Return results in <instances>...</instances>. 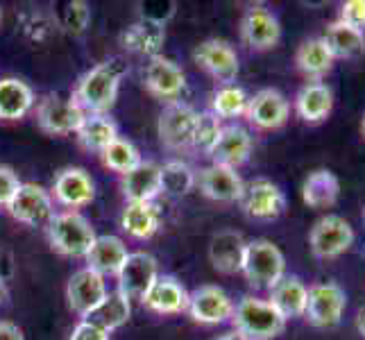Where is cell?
I'll use <instances>...</instances> for the list:
<instances>
[{"mask_svg":"<svg viewBox=\"0 0 365 340\" xmlns=\"http://www.w3.org/2000/svg\"><path fill=\"white\" fill-rule=\"evenodd\" d=\"M125 75V64L120 59H107L82 75L73 100L84 113H105L116 103L118 86Z\"/></svg>","mask_w":365,"mask_h":340,"instance_id":"obj_1","label":"cell"},{"mask_svg":"<svg viewBox=\"0 0 365 340\" xmlns=\"http://www.w3.org/2000/svg\"><path fill=\"white\" fill-rule=\"evenodd\" d=\"M286 318L277 311L268 299L243 297L234 306L232 324L234 331L243 340H272L286 329Z\"/></svg>","mask_w":365,"mask_h":340,"instance_id":"obj_2","label":"cell"},{"mask_svg":"<svg viewBox=\"0 0 365 340\" xmlns=\"http://www.w3.org/2000/svg\"><path fill=\"white\" fill-rule=\"evenodd\" d=\"M241 272L245 274L250 286L272 291L286 277L284 252L268 238H255L245 245Z\"/></svg>","mask_w":365,"mask_h":340,"instance_id":"obj_3","label":"cell"},{"mask_svg":"<svg viewBox=\"0 0 365 340\" xmlns=\"http://www.w3.org/2000/svg\"><path fill=\"white\" fill-rule=\"evenodd\" d=\"M48 238L59 254L66 257H86L96 241L91 222L78 211L55 213L48 222Z\"/></svg>","mask_w":365,"mask_h":340,"instance_id":"obj_4","label":"cell"},{"mask_svg":"<svg viewBox=\"0 0 365 340\" xmlns=\"http://www.w3.org/2000/svg\"><path fill=\"white\" fill-rule=\"evenodd\" d=\"M354 241H356L354 227L343 216H336V213L322 216L309 232V247L313 252V257L322 261H334L338 257H343L354 245Z\"/></svg>","mask_w":365,"mask_h":340,"instance_id":"obj_5","label":"cell"},{"mask_svg":"<svg viewBox=\"0 0 365 340\" xmlns=\"http://www.w3.org/2000/svg\"><path fill=\"white\" fill-rule=\"evenodd\" d=\"M347 309V293L334 282H320L309 286L307 313L304 318L318 329L338 326Z\"/></svg>","mask_w":365,"mask_h":340,"instance_id":"obj_6","label":"cell"},{"mask_svg":"<svg viewBox=\"0 0 365 340\" xmlns=\"http://www.w3.org/2000/svg\"><path fill=\"white\" fill-rule=\"evenodd\" d=\"M86 113L75 100H66L57 93H48L36 105V120L48 134H78Z\"/></svg>","mask_w":365,"mask_h":340,"instance_id":"obj_7","label":"cell"},{"mask_svg":"<svg viewBox=\"0 0 365 340\" xmlns=\"http://www.w3.org/2000/svg\"><path fill=\"white\" fill-rule=\"evenodd\" d=\"M7 209L19 222L30 225V227L48 225L55 216L53 195L39 184H21L14 197H11V202L7 205Z\"/></svg>","mask_w":365,"mask_h":340,"instance_id":"obj_8","label":"cell"},{"mask_svg":"<svg viewBox=\"0 0 365 340\" xmlns=\"http://www.w3.org/2000/svg\"><path fill=\"white\" fill-rule=\"evenodd\" d=\"M241 39L247 48L257 53L272 50L282 39V25L268 7L252 5L241 19Z\"/></svg>","mask_w":365,"mask_h":340,"instance_id":"obj_9","label":"cell"},{"mask_svg":"<svg viewBox=\"0 0 365 340\" xmlns=\"http://www.w3.org/2000/svg\"><path fill=\"white\" fill-rule=\"evenodd\" d=\"M241 207L255 220H277L286 211V195L270 180H255L245 184L241 195Z\"/></svg>","mask_w":365,"mask_h":340,"instance_id":"obj_10","label":"cell"},{"mask_svg":"<svg viewBox=\"0 0 365 340\" xmlns=\"http://www.w3.org/2000/svg\"><path fill=\"white\" fill-rule=\"evenodd\" d=\"M197 111L188 107L182 100H175L163 107L159 116V136L161 143L168 150H186L191 148L193 128H195Z\"/></svg>","mask_w":365,"mask_h":340,"instance_id":"obj_11","label":"cell"},{"mask_svg":"<svg viewBox=\"0 0 365 340\" xmlns=\"http://www.w3.org/2000/svg\"><path fill=\"white\" fill-rule=\"evenodd\" d=\"M245 116L259 130H279L291 118V105L282 91L261 89L247 100Z\"/></svg>","mask_w":365,"mask_h":340,"instance_id":"obj_12","label":"cell"},{"mask_svg":"<svg viewBox=\"0 0 365 340\" xmlns=\"http://www.w3.org/2000/svg\"><path fill=\"white\" fill-rule=\"evenodd\" d=\"M116 277L118 291L123 295H128L130 299H143V295L159 277L157 259L153 254H145V252H134V254H128Z\"/></svg>","mask_w":365,"mask_h":340,"instance_id":"obj_13","label":"cell"},{"mask_svg":"<svg viewBox=\"0 0 365 340\" xmlns=\"http://www.w3.org/2000/svg\"><path fill=\"white\" fill-rule=\"evenodd\" d=\"M195 61L222 86L234 84L238 78V55L222 39H209L195 48Z\"/></svg>","mask_w":365,"mask_h":340,"instance_id":"obj_14","label":"cell"},{"mask_svg":"<svg viewBox=\"0 0 365 340\" xmlns=\"http://www.w3.org/2000/svg\"><path fill=\"white\" fill-rule=\"evenodd\" d=\"M188 313L200 324H220L232 320L234 302L220 286H200L188 295Z\"/></svg>","mask_w":365,"mask_h":340,"instance_id":"obj_15","label":"cell"},{"mask_svg":"<svg viewBox=\"0 0 365 340\" xmlns=\"http://www.w3.org/2000/svg\"><path fill=\"white\" fill-rule=\"evenodd\" d=\"M143 80H145V89L150 93L155 98L168 100V103H175L186 86V78L182 68L175 64L173 59L161 57V55L150 59V64L145 66V73H143Z\"/></svg>","mask_w":365,"mask_h":340,"instance_id":"obj_16","label":"cell"},{"mask_svg":"<svg viewBox=\"0 0 365 340\" xmlns=\"http://www.w3.org/2000/svg\"><path fill=\"white\" fill-rule=\"evenodd\" d=\"M107 284H105V277L98 274L91 268H82L78 270L71 282L66 286V299H68V306L80 313L84 318L93 306H98L100 302L107 297Z\"/></svg>","mask_w":365,"mask_h":340,"instance_id":"obj_17","label":"cell"},{"mask_svg":"<svg viewBox=\"0 0 365 340\" xmlns=\"http://www.w3.org/2000/svg\"><path fill=\"white\" fill-rule=\"evenodd\" d=\"M200 188H202V193L209 200H213V202L232 205V202H238V200H241L245 182L241 180V175H238L234 168L211 163L209 168L200 172Z\"/></svg>","mask_w":365,"mask_h":340,"instance_id":"obj_18","label":"cell"},{"mask_svg":"<svg viewBox=\"0 0 365 340\" xmlns=\"http://www.w3.org/2000/svg\"><path fill=\"white\" fill-rule=\"evenodd\" d=\"M53 195L59 205L73 209L86 207L96 195V186L91 175L82 170V168H66L57 175L55 186H53Z\"/></svg>","mask_w":365,"mask_h":340,"instance_id":"obj_19","label":"cell"},{"mask_svg":"<svg viewBox=\"0 0 365 340\" xmlns=\"http://www.w3.org/2000/svg\"><path fill=\"white\" fill-rule=\"evenodd\" d=\"M141 302L161 316H175L188 309V293L175 277H157Z\"/></svg>","mask_w":365,"mask_h":340,"instance_id":"obj_20","label":"cell"},{"mask_svg":"<svg viewBox=\"0 0 365 340\" xmlns=\"http://www.w3.org/2000/svg\"><path fill=\"white\" fill-rule=\"evenodd\" d=\"M252 155V136L247 130L238 128V125H230V128H222L218 143L211 150V159L218 166H227V168H238L250 159Z\"/></svg>","mask_w":365,"mask_h":340,"instance_id":"obj_21","label":"cell"},{"mask_svg":"<svg viewBox=\"0 0 365 340\" xmlns=\"http://www.w3.org/2000/svg\"><path fill=\"white\" fill-rule=\"evenodd\" d=\"M123 193L128 202H153L161 193V166L155 161H141L134 170L123 175Z\"/></svg>","mask_w":365,"mask_h":340,"instance_id":"obj_22","label":"cell"},{"mask_svg":"<svg viewBox=\"0 0 365 340\" xmlns=\"http://www.w3.org/2000/svg\"><path fill=\"white\" fill-rule=\"evenodd\" d=\"M341 197V180L329 168H316L302 184V200L309 209H329Z\"/></svg>","mask_w":365,"mask_h":340,"instance_id":"obj_23","label":"cell"},{"mask_svg":"<svg viewBox=\"0 0 365 340\" xmlns=\"http://www.w3.org/2000/svg\"><path fill=\"white\" fill-rule=\"evenodd\" d=\"M163 41H166L163 23L150 21V19H141L132 23L130 28L120 34V43L125 50H130L134 55H148L150 59L159 55Z\"/></svg>","mask_w":365,"mask_h":340,"instance_id":"obj_24","label":"cell"},{"mask_svg":"<svg viewBox=\"0 0 365 340\" xmlns=\"http://www.w3.org/2000/svg\"><path fill=\"white\" fill-rule=\"evenodd\" d=\"M334 109V93L324 82H307L295 96V111L304 123H322Z\"/></svg>","mask_w":365,"mask_h":340,"instance_id":"obj_25","label":"cell"},{"mask_svg":"<svg viewBox=\"0 0 365 340\" xmlns=\"http://www.w3.org/2000/svg\"><path fill=\"white\" fill-rule=\"evenodd\" d=\"M309 299V286L295 274H286L270 291V304L282 313L286 320L304 318Z\"/></svg>","mask_w":365,"mask_h":340,"instance_id":"obj_26","label":"cell"},{"mask_svg":"<svg viewBox=\"0 0 365 340\" xmlns=\"http://www.w3.org/2000/svg\"><path fill=\"white\" fill-rule=\"evenodd\" d=\"M130 316H132V299L128 295H123L120 291H114L107 293V297L86 313L82 320L109 334L128 322Z\"/></svg>","mask_w":365,"mask_h":340,"instance_id":"obj_27","label":"cell"},{"mask_svg":"<svg viewBox=\"0 0 365 340\" xmlns=\"http://www.w3.org/2000/svg\"><path fill=\"white\" fill-rule=\"evenodd\" d=\"M128 247H125V243L120 241L118 236H96V241L89 249V254H86V263L96 270L98 274H118V270L123 268L125 259H128Z\"/></svg>","mask_w":365,"mask_h":340,"instance_id":"obj_28","label":"cell"},{"mask_svg":"<svg viewBox=\"0 0 365 340\" xmlns=\"http://www.w3.org/2000/svg\"><path fill=\"white\" fill-rule=\"evenodd\" d=\"M334 55L329 53V48L322 41V36L318 39H307L302 41L297 53H295V64L299 73L309 78L311 82H320L327 73L334 68Z\"/></svg>","mask_w":365,"mask_h":340,"instance_id":"obj_29","label":"cell"},{"mask_svg":"<svg viewBox=\"0 0 365 340\" xmlns=\"http://www.w3.org/2000/svg\"><path fill=\"white\" fill-rule=\"evenodd\" d=\"M245 241L241 234L236 232H220L213 236L211 241V263L213 268L218 272L225 274H234V272H241L243 266V254H245Z\"/></svg>","mask_w":365,"mask_h":340,"instance_id":"obj_30","label":"cell"},{"mask_svg":"<svg viewBox=\"0 0 365 340\" xmlns=\"http://www.w3.org/2000/svg\"><path fill=\"white\" fill-rule=\"evenodd\" d=\"M322 41L329 48L334 59H354L365 53V32L349 28L338 19L327 25Z\"/></svg>","mask_w":365,"mask_h":340,"instance_id":"obj_31","label":"cell"},{"mask_svg":"<svg viewBox=\"0 0 365 340\" xmlns=\"http://www.w3.org/2000/svg\"><path fill=\"white\" fill-rule=\"evenodd\" d=\"M34 105V93L28 84L19 78L0 80V118L19 120Z\"/></svg>","mask_w":365,"mask_h":340,"instance_id":"obj_32","label":"cell"},{"mask_svg":"<svg viewBox=\"0 0 365 340\" xmlns=\"http://www.w3.org/2000/svg\"><path fill=\"white\" fill-rule=\"evenodd\" d=\"M123 230L132 238L145 241L159 230V209L153 202H130L123 211Z\"/></svg>","mask_w":365,"mask_h":340,"instance_id":"obj_33","label":"cell"},{"mask_svg":"<svg viewBox=\"0 0 365 340\" xmlns=\"http://www.w3.org/2000/svg\"><path fill=\"white\" fill-rule=\"evenodd\" d=\"M78 138L86 150L103 153L109 143H114L118 138V130L105 113H86L82 128L78 130Z\"/></svg>","mask_w":365,"mask_h":340,"instance_id":"obj_34","label":"cell"},{"mask_svg":"<svg viewBox=\"0 0 365 340\" xmlns=\"http://www.w3.org/2000/svg\"><path fill=\"white\" fill-rule=\"evenodd\" d=\"M195 186L193 170L182 161H168L166 166H161V193L182 197Z\"/></svg>","mask_w":365,"mask_h":340,"instance_id":"obj_35","label":"cell"},{"mask_svg":"<svg viewBox=\"0 0 365 340\" xmlns=\"http://www.w3.org/2000/svg\"><path fill=\"white\" fill-rule=\"evenodd\" d=\"M103 161L107 168L116 170L120 175H128L141 163V157H138V150L130 141H125V138L118 136L114 143H109L103 150Z\"/></svg>","mask_w":365,"mask_h":340,"instance_id":"obj_36","label":"cell"},{"mask_svg":"<svg viewBox=\"0 0 365 340\" xmlns=\"http://www.w3.org/2000/svg\"><path fill=\"white\" fill-rule=\"evenodd\" d=\"M222 132L220 118L213 111H202L197 113L195 118V128H193V138H191V148H195L197 153L211 155L213 145L218 143V136Z\"/></svg>","mask_w":365,"mask_h":340,"instance_id":"obj_37","label":"cell"},{"mask_svg":"<svg viewBox=\"0 0 365 340\" xmlns=\"http://www.w3.org/2000/svg\"><path fill=\"white\" fill-rule=\"evenodd\" d=\"M247 96L241 86L236 84H227V86H220L213 96V113L218 118H238L243 116L245 109H247Z\"/></svg>","mask_w":365,"mask_h":340,"instance_id":"obj_38","label":"cell"},{"mask_svg":"<svg viewBox=\"0 0 365 340\" xmlns=\"http://www.w3.org/2000/svg\"><path fill=\"white\" fill-rule=\"evenodd\" d=\"M89 21H91V9L84 0H73L66 7V14H64V28L73 34V36H82L89 28Z\"/></svg>","mask_w":365,"mask_h":340,"instance_id":"obj_39","label":"cell"},{"mask_svg":"<svg viewBox=\"0 0 365 340\" xmlns=\"http://www.w3.org/2000/svg\"><path fill=\"white\" fill-rule=\"evenodd\" d=\"M338 21L365 32V0H345L338 9Z\"/></svg>","mask_w":365,"mask_h":340,"instance_id":"obj_40","label":"cell"},{"mask_svg":"<svg viewBox=\"0 0 365 340\" xmlns=\"http://www.w3.org/2000/svg\"><path fill=\"white\" fill-rule=\"evenodd\" d=\"M19 177L16 172L9 166H0V207H7L11 202V197L19 191Z\"/></svg>","mask_w":365,"mask_h":340,"instance_id":"obj_41","label":"cell"},{"mask_svg":"<svg viewBox=\"0 0 365 340\" xmlns=\"http://www.w3.org/2000/svg\"><path fill=\"white\" fill-rule=\"evenodd\" d=\"M71 340H109V334L103 331V329H98V326L89 324V322H80L78 326L73 329L71 334Z\"/></svg>","mask_w":365,"mask_h":340,"instance_id":"obj_42","label":"cell"},{"mask_svg":"<svg viewBox=\"0 0 365 340\" xmlns=\"http://www.w3.org/2000/svg\"><path fill=\"white\" fill-rule=\"evenodd\" d=\"M0 340H25V336L19 329V324L0 320Z\"/></svg>","mask_w":365,"mask_h":340,"instance_id":"obj_43","label":"cell"},{"mask_svg":"<svg viewBox=\"0 0 365 340\" xmlns=\"http://www.w3.org/2000/svg\"><path fill=\"white\" fill-rule=\"evenodd\" d=\"M356 331H359L361 338L365 340V306L359 309V313H356Z\"/></svg>","mask_w":365,"mask_h":340,"instance_id":"obj_44","label":"cell"},{"mask_svg":"<svg viewBox=\"0 0 365 340\" xmlns=\"http://www.w3.org/2000/svg\"><path fill=\"white\" fill-rule=\"evenodd\" d=\"M7 286H5V279H0V304H3V302L7 299Z\"/></svg>","mask_w":365,"mask_h":340,"instance_id":"obj_45","label":"cell"},{"mask_svg":"<svg viewBox=\"0 0 365 340\" xmlns=\"http://www.w3.org/2000/svg\"><path fill=\"white\" fill-rule=\"evenodd\" d=\"M218 340H243L241 336H238L236 331H232V334H225V336H220Z\"/></svg>","mask_w":365,"mask_h":340,"instance_id":"obj_46","label":"cell"},{"mask_svg":"<svg viewBox=\"0 0 365 340\" xmlns=\"http://www.w3.org/2000/svg\"><path fill=\"white\" fill-rule=\"evenodd\" d=\"M361 134H363V138H365V113H363V118H361Z\"/></svg>","mask_w":365,"mask_h":340,"instance_id":"obj_47","label":"cell"},{"mask_svg":"<svg viewBox=\"0 0 365 340\" xmlns=\"http://www.w3.org/2000/svg\"><path fill=\"white\" fill-rule=\"evenodd\" d=\"M363 222H365V207H363Z\"/></svg>","mask_w":365,"mask_h":340,"instance_id":"obj_48","label":"cell"},{"mask_svg":"<svg viewBox=\"0 0 365 340\" xmlns=\"http://www.w3.org/2000/svg\"><path fill=\"white\" fill-rule=\"evenodd\" d=\"M0 21H3V11H0Z\"/></svg>","mask_w":365,"mask_h":340,"instance_id":"obj_49","label":"cell"}]
</instances>
